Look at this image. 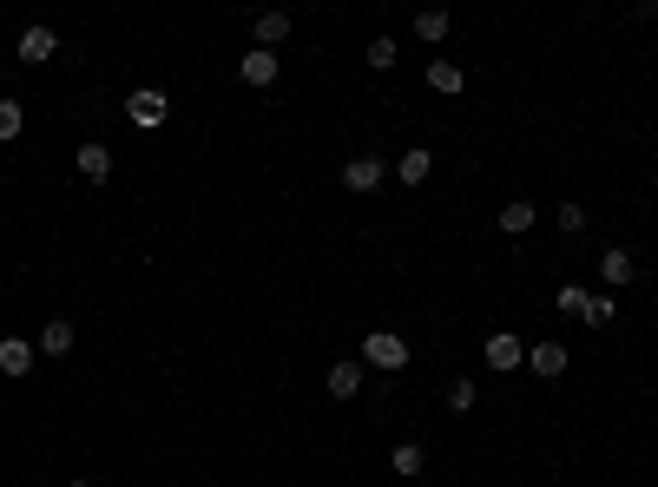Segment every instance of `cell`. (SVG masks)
Segmentation results:
<instances>
[{
    "label": "cell",
    "instance_id": "6da1fadb",
    "mask_svg": "<svg viewBox=\"0 0 658 487\" xmlns=\"http://www.w3.org/2000/svg\"><path fill=\"white\" fill-rule=\"evenodd\" d=\"M362 369H408V343L395 330H369L362 336Z\"/></svg>",
    "mask_w": 658,
    "mask_h": 487
},
{
    "label": "cell",
    "instance_id": "7a4b0ae2",
    "mask_svg": "<svg viewBox=\"0 0 658 487\" xmlns=\"http://www.w3.org/2000/svg\"><path fill=\"white\" fill-rule=\"evenodd\" d=\"M126 112H132V126H145V132H152V126H165V112H172V99L158 93V86H139V93L126 99Z\"/></svg>",
    "mask_w": 658,
    "mask_h": 487
},
{
    "label": "cell",
    "instance_id": "3957f363",
    "mask_svg": "<svg viewBox=\"0 0 658 487\" xmlns=\"http://www.w3.org/2000/svg\"><path fill=\"white\" fill-rule=\"evenodd\" d=\"M73 165H79V178H86V185H106V178H112V152H106L99 139H86V145H79V152H73Z\"/></svg>",
    "mask_w": 658,
    "mask_h": 487
},
{
    "label": "cell",
    "instance_id": "277c9868",
    "mask_svg": "<svg viewBox=\"0 0 658 487\" xmlns=\"http://www.w3.org/2000/svg\"><path fill=\"white\" fill-rule=\"evenodd\" d=\"M520 362H527V343H520V336H507V330H494L487 336V369H520Z\"/></svg>",
    "mask_w": 658,
    "mask_h": 487
},
{
    "label": "cell",
    "instance_id": "5b68a950",
    "mask_svg": "<svg viewBox=\"0 0 658 487\" xmlns=\"http://www.w3.org/2000/svg\"><path fill=\"white\" fill-rule=\"evenodd\" d=\"M599 277H606L612 290H619V283H639V257H632L626 244H612V251L599 257Z\"/></svg>",
    "mask_w": 658,
    "mask_h": 487
},
{
    "label": "cell",
    "instance_id": "8992f818",
    "mask_svg": "<svg viewBox=\"0 0 658 487\" xmlns=\"http://www.w3.org/2000/svg\"><path fill=\"white\" fill-rule=\"evenodd\" d=\"M428 172H435V152H428V145H408V152L395 158V178H402V185H428Z\"/></svg>",
    "mask_w": 658,
    "mask_h": 487
},
{
    "label": "cell",
    "instance_id": "52a82bcc",
    "mask_svg": "<svg viewBox=\"0 0 658 487\" xmlns=\"http://www.w3.org/2000/svg\"><path fill=\"white\" fill-rule=\"evenodd\" d=\"M237 79H244V86H277V53H244V60H237Z\"/></svg>",
    "mask_w": 658,
    "mask_h": 487
},
{
    "label": "cell",
    "instance_id": "ba28073f",
    "mask_svg": "<svg viewBox=\"0 0 658 487\" xmlns=\"http://www.w3.org/2000/svg\"><path fill=\"white\" fill-rule=\"evenodd\" d=\"M53 53H60V40H53V27H27V33H20V60H27V66H47Z\"/></svg>",
    "mask_w": 658,
    "mask_h": 487
},
{
    "label": "cell",
    "instance_id": "9c48e42d",
    "mask_svg": "<svg viewBox=\"0 0 658 487\" xmlns=\"http://www.w3.org/2000/svg\"><path fill=\"white\" fill-rule=\"evenodd\" d=\"M343 185H349V191H376V185H382V158H376V152L349 158V165H343Z\"/></svg>",
    "mask_w": 658,
    "mask_h": 487
},
{
    "label": "cell",
    "instance_id": "30bf717a",
    "mask_svg": "<svg viewBox=\"0 0 658 487\" xmlns=\"http://www.w3.org/2000/svg\"><path fill=\"white\" fill-rule=\"evenodd\" d=\"M527 369H533V376H566V343H533L527 349Z\"/></svg>",
    "mask_w": 658,
    "mask_h": 487
},
{
    "label": "cell",
    "instance_id": "8fae6325",
    "mask_svg": "<svg viewBox=\"0 0 658 487\" xmlns=\"http://www.w3.org/2000/svg\"><path fill=\"white\" fill-rule=\"evenodd\" d=\"M533 218H540V205H533V198H507V205H501V231H507V237H527Z\"/></svg>",
    "mask_w": 658,
    "mask_h": 487
},
{
    "label": "cell",
    "instance_id": "7c38bea8",
    "mask_svg": "<svg viewBox=\"0 0 658 487\" xmlns=\"http://www.w3.org/2000/svg\"><path fill=\"white\" fill-rule=\"evenodd\" d=\"M33 349H40V356H66V349H73V323H66V316H47Z\"/></svg>",
    "mask_w": 658,
    "mask_h": 487
},
{
    "label": "cell",
    "instance_id": "4fadbf2b",
    "mask_svg": "<svg viewBox=\"0 0 658 487\" xmlns=\"http://www.w3.org/2000/svg\"><path fill=\"white\" fill-rule=\"evenodd\" d=\"M251 33H257V47H264V53H277L283 40H290V14H257Z\"/></svg>",
    "mask_w": 658,
    "mask_h": 487
},
{
    "label": "cell",
    "instance_id": "5bb4252c",
    "mask_svg": "<svg viewBox=\"0 0 658 487\" xmlns=\"http://www.w3.org/2000/svg\"><path fill=\"white\" fill-rule=\"evenodd\" d=\"M356 389H362V362H329V395L356 402Z\"/></svg>",
    "mask_w": 658,
    "mask_h": 487
},
{
    "label": "cell",
    "instance_id": "9a60e30c",
    "mask_svg": "<svg viewBox=\"0 0 658 487\" xmlns=\"http://www.w3.org/2000/svg\"><path fill=\"white\" fill-rule=\"evenodd\" d=\"M461 86H468V73H461L455 60H441V53H435V60H428V93H461Z\"/></svg>",
    "mask_w": 658,
    "mask_h": 487
},
{
    "label": "cell",
    "instance_id": "2e32d148",
    "mask_svg": "<svg viewBox=\"0 0 658 487\" xmlns=\"http://www.w3.org/2000/svg\"><path fill=\"white\" fill-rule=\"evenodd\" d=\"M0 369H7V376H27V369H33V343H27V336H7V343H0Z\"/></svg>",
    "mask_w": 658,
    "mask_h": 487
},
{
    "label": "cell",
    "instance_id": "e0dca14e",
    "mask_svg": "<svg viewBox=\"0 0 658 487\" xmlns=\"http://www.w3.org/2000/svg\"><path fill=\"white\" fill-rule=\"evenodd\" d=\"M415 40L441 47V40H448V14H441V7H422V14H415Z\"/></svg>",
    "mask_w": 658,
    "mask_h": 487
},
{
    "label": "cell",
    "instance_id": "ac0fdd59",
    "mask_svg": "<svg viewBox=\"0 0 658 487\" xmlns=\"http://www.w3.org/2000/svg\"><path fill=\"white\" fill-rule=\"evenodd\" d=\"M20 132H27V106L20 99H0V145H14Z\"/></svg>",
    "mask_w": 658,
    "mask_h": 487
},
{
    "label": "cell",
    "instance_id": "d6986e66",
    "mask_svg": "<svg viewBox=\"0 0 658 487\" xmlns=\"http://www.w3.org/2000/svg\"><path fill=\"white\" fill-rule=\"evenodd\" d=\"M389 468H395V474H422V468H428V448H422V441H402V448L389 455Z\"/></svg>",
    "mask_w": 658,
    "mask_h": 487
},
{
    "label": "cell",
    "instance_id": "ffe728a7",
    "mask_svg": "<svg viewBox=\"0 0 658 487\" xmlns=\"http://www.w3.org/2000/svg\"><path fill=\"white\" fill-rule=\"evenodd\" d=\"M362 60H369V73H395V40H389V33H382V40H369V53H362Z\"/></svg>",
    "mask_w": 658,
    "mask_h": 487
},
{
    "label": "cell",
    "instance_id": "44dd1931",
    "mask_svg": "<svg viewBox=\"0 0 658 487\" xmlns=\"http://www.w3.org/2000/svg\"><path fill=\"white\" fill-rule=\"evenodd\" d=\"M448 409H455V415H468V409H474V382H468V376L448 382Z\"/></svg>",
    "mask_w": 658,
    "mask_h": 487
},
{
    "label": "cell",
    "instance_id": "7402d4cb",
    "mask_svg": "<svg viewBox=\"0 0 658 487\" xmlns=\"http://www.w3.org/2000/svg\"><path fill=\"white\" fill-rule=\"evenodd\" d=\"M612 316H619V310H612V297H593V290H586V316H580V323H593V330H599V323H612Z\"/></svg>",
    "mask_w": 658,
    "mask_h": 487
},
{
    "label": "cell",
    "instance_id": "603a6c76",
    "mask_svg": "<svg viewBox=\"0 0 658 487\" xmlns=\"http://www.w3.org/2000/svg\"><path fill=\"white\" fill-rule=\"evenodd\" d=\"M560 310L566 316H586V290H580V283H566V290H560Z\"/></svg>",
    "mask_w": 658,
    "mask_h": 487
},
{
    "label": "cell",
    "instance_id": "cb8c5ba5",
    "mask_svg": "<svg viewBox=\"0 0 658 487\" xmlns=\"http://www.w3.org/2000/svg\"><path fill=\"white\" fill-rule=\"evenodd\" d=\"M560 231L580 237V231H586V205H560Z\"/></svg>",
    "mask_w": 658,
    "mask_h": 487
},
{
    "label": "cell",
    "instance_id": "d4e9b609",
    "mask_svg": "<svg viewBox=\"0 0 658 487\" xmlns=\"http://www.w3.org/2000/svg\"><path fill=\"white\" fill-rule=\"evenodd\" d=\"M73 487H99V481H73Z\"/></svg>",
    "mask_w": 658,
    "mask_h": 487
}]
</instances>
